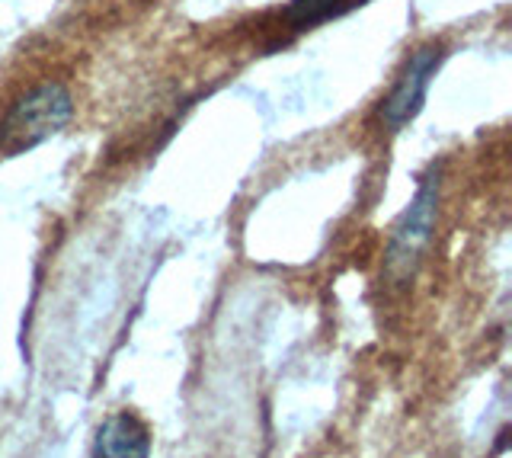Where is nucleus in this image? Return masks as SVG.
<instances>
[{
  "label": "nucleus",
  "instance_id": "f257e3e1",
  "mask_svg": "<svg viewBox=\"0 0 512 458\" xmlns=\"http://www.w3.org/2000/svg\"><path fill=\"white\" fill-rule=\"evenodd\" d=\"M71 116H74V97L64 84L45 81L39 87H32L0 119V151H4V157H16L36 148L52 135H58L71 122Z\"/></svg>",
  "mask_w": 512,
  "mask_h": 458
},
{
  "label": "nucleus",
  "instance_id": "f03ea898",
  "mask_svg": "<svg viewBox=\"0 0 512 458\" xmlns=\"http://www.w3.org/2000/svg\"><path fill=\"white\" fill-rule=\"evenodd\" d=\"M439 212V167H432L420 180V189L410 199L404 215L397 218L388 244V273L391 276H410L413 266L420 263V254L432 238V225H436Z\"/></svg>",
  "mask_w": 512,
  "mask_h": 458
},
{
  "label": "nucleus",
  "instance_id": "7ed1b4c3",
  "mask_svg": "<svg viewBox=\"0 0 512 458\" xmlns=\"http://www.w3.org/2000/svg\"><path fill=\"white\" fill-rule=\"evenodd\" d=\"M442 45L429 42V45H420L407 61L404 68H400L394 87L388 90V97L381 100V109L378 116L381 122L388 125L391 132L404 129L410 119H416V113L423 109L426 103V90L432 84V77H436L439 65H442Z\"/></svg>",
  "mask_w": 512,
  "mask_h": 458
},
{
  "label": "nucleus",
  "instance_id": "20e7f679",
  "mask_svg": "<svg viewBox=\"0 0 512 458\" xmlns=\"http://www.w3.org/2000/svg\"><path fill=\"white\" fill-rule=\"evenodd\" d=\"M151 436L135 414H112L96 433V458H148Z\"/></svg>",
  "mask_w": 512,
  "mask_h": 458
},
{
  "label": "nucleus",
  "instance_id": "39448f33",
  "mask_svg": "<svg viewBox=\"0 0 512 458\" xmlns=\"http://www.w3.org/2000/svg\"><path fill=\"white\" fill-rule=\"evenodd\" d=\"M346 7H349V0H292L285 10V20L295 29H311V26L330 20L333 13H340Z\"/></svg>",
  "mask_w": 512,
  "mask_h": 458
}]
</instances>
